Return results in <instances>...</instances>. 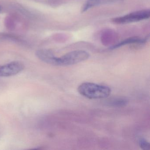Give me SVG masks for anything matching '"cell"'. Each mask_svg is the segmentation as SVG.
<instances>
[{"label":"cell","mask_w":150,"mask_h":150,"mask_svg":"<svg viewBox=\"0 0 150 150\" xmlns=\"http://www.w3.org/2000/svg\"><path fill=\"white\" fill-rule=\"evenodd\" d=\"M149 38V35L146 36L144 38H141L138 37H132L124 39L120 42L113 45L110 47L109 50H113L122 47L124 45L130 44L143 45L145 43Z\"/></svg>","instance_id":"6"},{"label":"cell","mask_w":150,"mask_h":150,"mask_svg":"<svg viewBox=\"0 0 150 150\" xmlns=\"http://www.w3.org/2000/svg\"><path fill=\"white\" fill-rule=\"evenodd\" d=\"M1 66H2V65H0V77H1Z\"/></svg>","instance_id":"9"},{"label":"cell","mask_w":150,"mask_h":150,"mask_svg":"<svg viewBox=\"0 0 150 150\" xmlns=\"http://www.w3.org/2000/svg\"><path fill=\"white\" fill-rule=\"evenodd\" d=\"M24 66L21 62L13 61L2 65L1 77H9L16 75L24 69Z\"/></svg>","instance_id":"4"},{"label":"cell","mask_w":150,"mask_h":150,"mask_svg":"<svg viewBox=\"0 0 150 150\" xmlns=\"http://www.w3.org/2000/svg\"><path fill=\"white\" fill-rule=\"evenodd\" d=\"M1 11V7L0 6V12Z\"/></svg>","instance_id":"10"},{"label":"cell","mask_w":150,"mask_h":150,"mask_svg":"<svg viewBox=\"0 0 150 150\" xmlns=\"http://www.w3.org/2000/svg\"><path fill=\"white\" fill-rule=\"evenodd\" d=\"M82 96L90 99H104L109 97L111 89L108 87L91 82H84L78 88Z\"/></svg>","instance_id":"1"},{"label":"cell","mask_w":150,"mask_h":150,"mask_svg":"<svg viewBox=\"0 0 150 150\" xmlns=\"http://www.w3.org/2000/svg\"><path fill=\"white\" fill-rule=\"evenodd\" d=\"M123 0H87L81 8L82 13L86 12L93 8L102 5L114 4L122 2Z\"/></svg>","instance_id":"5"},{"label":"cell","mask_w":150,"mask_h":150,"mask_svg":"<svg viewBox=\"0 0 150 150\" xmlns=\"http://www.w3.org/2000/svg\"><path fill=\"white\" fill-rule=\"evenodd\" d=\"M139 146L142 150H150V143L144 139L141 138L139 139Z\"/></svg>","instance_id":"8"},{"label":"cell","mask_w":150,"mask_h":150,"mask_svg":"<svg viewBox=\"0 0 150 150\" xmlns=\"http://www.w3.org/2000/svg\"><path fill=\"white\" fill-rule=\"evenodd\" d=\"M89 54L86 51L77 50L70 52L62 57H55L54 66H68L87 60Z\"/></svg>","instance_id":"2"},{"label":"cell","mask_w":150,"mask_h":150,"mask_svg":"<svg viewBox=\"0 0 150 150\" xmlns=\"http://www.w3.org/2000/svg\"><path fill=\"white\" fill-rule=\"evenodd\" d=\"M150 16V9H143L113 18L111 22L116 24H128L146 20L149 19Z\"/></svg>","instance_id":"3"},{"label":"cell","mask_w":150,"mask_h":150,"mask_svg":"<svg viewBox=\"0 0 150 150\" xmlns=\"http://www.w3.org/2000/svg\"><path fill=\"white\" fill-rule=\"evenodd\" d=\"M128 100L123 97H111L106 100V104L110 107L120 108L127 105Z\"/></svg>","instance_id":"7"}]
</instances>
